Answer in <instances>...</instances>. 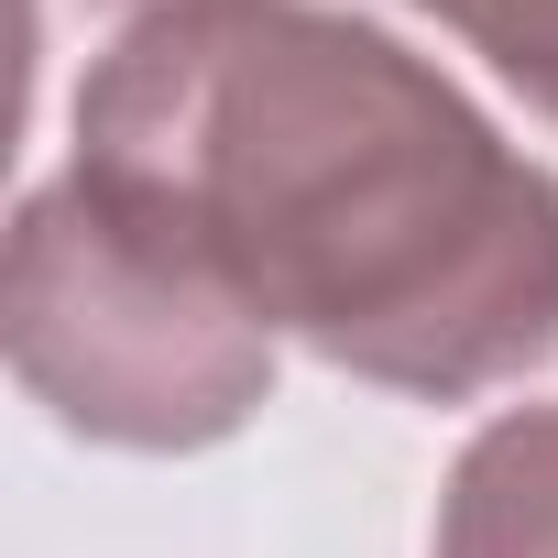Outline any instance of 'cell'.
Returning a JSON list of instances; mask_svg holds the SVG:
<instances>
[{
	"instance_id": "6da1fadb",
	"label": "cell",
	"mask_w": 558,
	"mask_h": 558,
	"mask_svg": "<svg viewBox=\"0 0 558 558\" xmlns=\"http://www.w3.org/2000/svg\"><path fill=\"white\" fill-rule=\"evenodd\" d=\"M77 175L384 395L471 405L558 362V175L362 12H143L77 77Z\"/></svg>"
},
{
	"instance_id": "7a4b0ae2",
	"label": "cell",
	"mask_w": 558,
	"mask_h": 558,
	"mask_svg": "<svg viewBox=\"0 0 558 558\" xmlns=\"http://www.w3.org/2000/svg\"><path fill=\"white\" fill-rule=\"evenodd\" d=\"M0 340L23 395L99 449H208L274 395V329L77 165L12 219Z\"/></svg>"
},
{
	"instance_id": "3957f363",
	"label": "cell",
	"mask_w": 558,
	"mask_h": 558,
	"mask_svg": "<svg viewBox=\"0 0 558 558\" xmlns=\"http://www.w3.org/2000/svg\"><path fill=\"white\" fill-rule=\"evenodd\" d=\"M438 558H558V405H514L460 449Z\"/></svg>"
},
{
	"instance_id": "277c9868",
	"label": "cell",
	"mask_w": 558,
	"mask_h": 558,
	"mask_svg": "<svg viewBox=\"0 0 558 558\" xmlns=\"http://www.w3.org/2000/svg\"><path fill=\"white\" fill-rule=\"evenodd\" d=\"M438 34H460L504 88H525V110L558 121V0H416Z\"/></svg>"
},
{
	"instance_id": "5b68a950",
	"label": "cell",
	"mask_w": 558,
	"mask_h": 558,
	"mask_svg": "<svg viewBox=\"0 0 558 558\" xmlns=\"http://www.w3.org/2000/svg\"><path fill=\"white\" fill-rule=\"evenodd\" d=\"M121 12H132V23H143V12H186V0H121Z\"/></svg>"
}]
</instances>
